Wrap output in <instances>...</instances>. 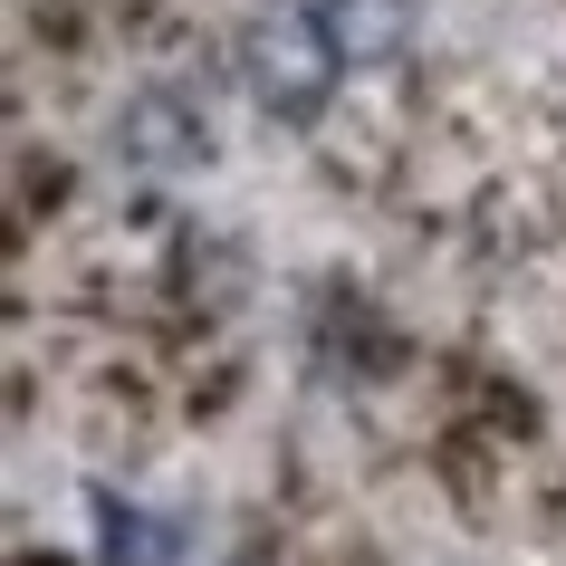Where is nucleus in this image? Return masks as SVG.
<instances>
[{"label": "nucleus", "mask_w": 566, "mask_h": 566, "mask_svg": "<svg viewBox=\"0 0 566 566\" xmlns=\"http://www.w3.org/2000/svg\"><path fill=\"white\" fill-rule=\"evenodd\" d=\"M336 77H346V59H336L317 0H307V10H260V20L240 30V87L260 96L269 125H317L327 96H336Z\"/></svg>", "instance_id": "1"}, {"label": "nucleus", "mask_w": 566, "mask_h": 566, "mask_svg": "<svg viewBox=\"0 0 566 566\" xmlns=\"http://www.w3.org/2000/svg\"><path fill=\"white\" fill-rule=\"evenodd\" d=\"M125 154H145V164H202L211 116L174 106V96H145V106H125Z\"/></svg>", "instance_id": "3"}, {"label": "nucleus", "mask_w": 566, "mask_h": 566, "mask_svg": "<svg viewBox=\"0 0 566 566\" xmlns=\"http://www.w3.org/2000/svg\"><path fill=\"white\" fill-rule=\"evenodd\" d=\"M317 20L346 67H394L413 49V0H317Z\"/></svg>", "instance_id": "2"}, {"label": "nucleus", "mask_w": 566, "mask_h": 566, "mask_svg": "<svg viewBox=\"0 0 566 566\" xmlns=\"http://www.w3.org/2000/svg\"><path fill=\"white\" fill-rule=\"evenodd\" d=\"M96 566H174V528L154 509H125L116 490H96Z\"/></svg>", "instance_id": "4"}]
</instances>
